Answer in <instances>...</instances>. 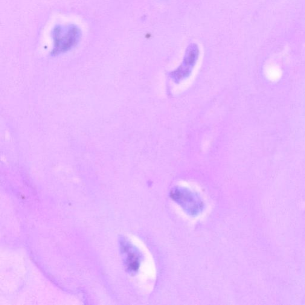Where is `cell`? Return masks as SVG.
Here are the masks:
<instances>
[{"instance_id": "6da1fadb", "label": "cell", "mask_w": 305, "mask_h": 305, "mask_svg": "<svg viewBox=\"0 0 305 305\" xmlns=\"http://www.w3.org/2000/svg\"><path fill=\"white\" fill-rule=\"evenodd\" d=\"M171 198L188 216L196 217L201 214L205 204L198 193L187 187L176 186L170 192Z\"/></svg>"}, {"instance_id": "7a4b0ae2", "label": "cell", "mask_w": 305, "mask_h": 305, "mask_svg": "<svg viewBox=\"0 0 305 305\" xmlns=\"http://www.w3.org/2000/svg\"><path fill=\"white\" fill-rule=\"evenodd\" d=\"M199 49L195 44H191L186 50L182 62L175 71L170 74V77L176 83L181 82L189 77L199 59Z\"/></svg>"}, {"instance_id": "3957f363", "label": "cell", "mask_w": 305, "mask_h": 305, "mask_svg": "<svg viewBox=\"0 0 305 305\" xmlns=\"http://www.w3.org/2000/svg\"><path fill=\"white\" fill-rule=\"evenodd\" d=\"M121 249L127 271L131 274H136L144 260L143 253L126 239L121 240Z\"/></svg>"}, {"instance_id": "277c9868", "label": "cell", "mask_w": 305, "mask_h": 305, "mask_svg": "<svg viewBox=\"0 0 305 305\" xmlns=\"http://www.w3.org/2000/svg\"><path fill=\"white\" fill-rule=\"evenodd\" d=\"M54 53L68 50L77 42L79 33L75 28H58L54 33Z\"/></svg>"}]
</instances>
